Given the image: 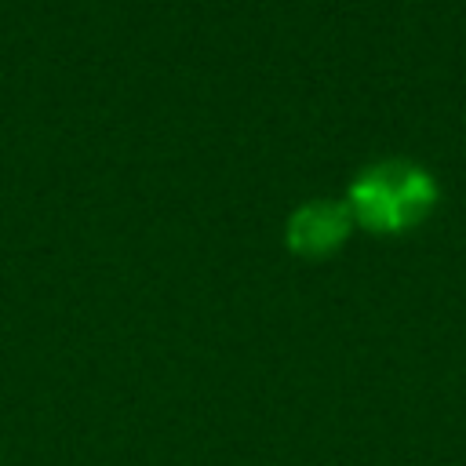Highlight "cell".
Wrapping results in <instances>:
<instances>
[{
    "instance_id": "cell-2",
    "label": "cell",
    "mask_w": 466,
    "mask_h": 466,
    "mask_svg": "<svg viewBox=\"0 0 466 466\" xmlns=\"http://www.w3.org/2000/svg\"><path fill=\"white\" fill-rule=\"evenodd\" d=\"M350 218L346 208L335 200H309L288 218V240L302 251H324L342 240Z\"/></svg>"
},
{
    "instance_id": "cell-1",
    "label": "cell",
    "mask_w": 466,
    "mask_h": 466,
    "mask_svg": "<svg viewBox=\"0 0 466 466\" xmlns=\"http://www.w3.org/2000/svg\"><path fill=\"white\" fill-rule=\"evenodd\" d=\"M353 211L375 229H397L430 211L437 200L433 178L408 160H382L357 175L350 189Z\"/></svg>"
}]
</instances>
